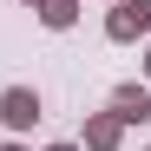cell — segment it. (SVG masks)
Returning <instances> with one entry per match:
<instances>
[{"mask_svg": "<svg viewBox=\"0 0 151 151\" xmlns=\"http://www.w3.org/2000/svg\"><path fill=\"white\" fill-rule=\"evenodd\" d=\"M105 33H112V40H138V33H151V0H118V7L105 13Z\"/></svg>", "mask_w": 151, "mask_h": 151, "instance_id": "7a4b0ae2", "label": "cell"}, {"mask_svg": "<svg viewBox=\"0 0 151 151\" xmlns=\"http://www.w3.org/2000/svg\"><path fill=\"white\" fill-rule=\"evenodd\" d=\"M20 7H40V0H20Z\"/></svg>", "mask_w": 151, "mask_h": 151, "instance_id": "9c48e42d", "label": "cell"}, {"mask_svg": "<svg viewBox=\"0 0 151 151\" xmlns=\"http://www.w3.org/2000/svg\"><path fill=\"white\" fill-rule=\"evenodd\" d=\"M0 151H27V145H0Z\"/></svg>", "mask_w": 151, "mask_h": 151, "instance_id": "52a82bcc", "label": "cell"}, {"mask_svg": "<svg viewBox=\"0 0 151 151\" xmlns=\"http://www.w3.org/2000/svg\"><path fill=\"white\" fill-rule=\"evenodd\" d=\"M145 79H151V53H145Z\"/></svg>", "mask_w": 151, "mask_h": 151, "instance_id": "ba28073f", "label": "cell"}, {"mask_svg": "<svg viewBox=\"0 0 151 151\" xmlns=\"http://www.w3.org/2000/svg\"><path fill=\"white\" fill-rule=\"evenodd\" d=\"M118 138H125V125L112 112H92L86 118V151H118Z\"/></svg>", "mask_w": 151, "mask_h": 151, "instance_id": "277c9868", "label": "cell"}, {"mask_svg": "<svg viewBox=\"0 0 151 151\" xmlns=\"http://www.w3.org/2000/svg\"><path fill=\"white\" fill-rule=\"evenodd\" d=\"M0 125L33 132V125H40V92L33 86H7V92H0Z\"/></svg>", "mask_w": 151, "mask_h": 151, "instance_id": "6da1fadb", "label": "cell"}, {"mask_svg": "<svg viewBox=\"0 0 151 151\" xmlns=\"http://www.w3.org/2000/svg\"><path fill=\"white\" fill-rule=\"evenodd\" d=\"M46 151H79V145H46Z\"/></svg>", "mask_w": 151, "mask_h": 151, "instance_id": "8992f818", "label": "cell"}, {"mask_svg": "<svg viewBox=\"0 0 151 151\" xmlns=\"http://www.w3.org/2000/svg\"><path fill=\"white\" fill-rule=\"evenodd\" d=\"M33 13H40V20H46V27H53V33H66L72 20H79V0H40Z\"/></svg>", "mask_w": 151, "mask_h": 151, "instance_id": "5b68a950", "label": "cell"}, {"mask_svg": "<svg viewBox=\"0 0 151 151\" xmlns=\"http://www.w3.org/2000/svg\"><path fill=\"white\" fill-rule=\"evenodd\" d=\"M112 118H118V125H145V118H151V86L125 79V86L112 92Z\"/></svg>", "mask_w": 151, "mask_h": 151, "instance_id": "3957f363", "label": "cell"}]
</instances>
